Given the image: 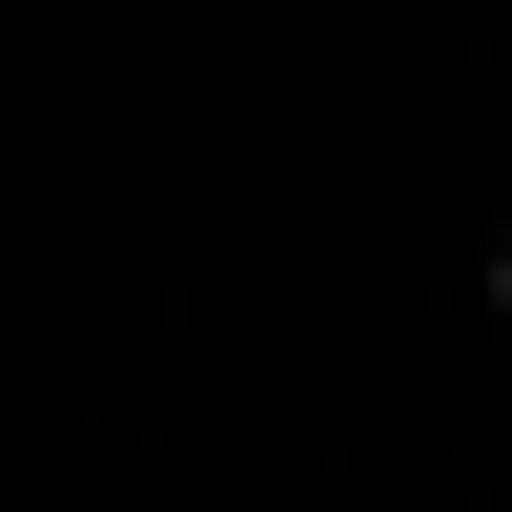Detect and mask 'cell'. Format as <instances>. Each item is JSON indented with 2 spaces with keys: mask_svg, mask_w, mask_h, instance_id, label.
Masks as SVG:
<instances>
[{
  "mask_svg": "<svg viewBox=\"0 0 512 512\" xmlns=\"http://www.w3.org/2000/svg\"><path fill=\"white\" fill-rule=\"evenodd\" d=\"M492 308H512V246H492Z\"/></svg>",
  "mask_w": 512,
  "mask_h": 512,
  "instance_id": "6da1fadb",
  "label": "cell"
}]
</instances>
